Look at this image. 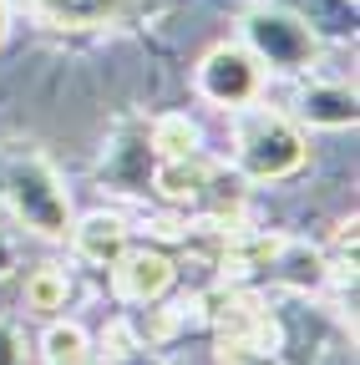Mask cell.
<instances>
[{
    "label": "cell",
    "mask_w": 360,
    "mask_h": 365,
    "mask_svg": "<svg viewBox=\"0 0 360 365\" xmlns=\"http://www.w3.org/2000/svg\"><path fill=\"white\" fill-rule=\"evenodd\" d=\"M0 198L11 218L31 228L36 239L61 244L71 234V193L61 188V173L51 168L46 153L36 148H6L0 153Z\"/></svg>",
    "instance_id": "cell-1"
},
{
    "label": "cell",
    "mask_w": 360,
    "mask_h": 365,
    "mask_svg": "<svg viewBox=\"0 0 360 365\" xmlns=\"http://www.w3.org/2000/svg\"><path fill=\"white\" fill-rule=\"evenodd\" d=\"M304 158H309V148H304V132L294 117L259 107V102L234 112V168L249 182H279V178L299 173Z\"/></svg>",
    "instance_id": "cell-2"
},
{
    "label": "cell",
    "mask_w": 360,
    "mask_h": 365,
    "mask_svg": "<svg viewBox=\"0 0 360 365\" xmlns=\"http://www.w3.org/2000/svg\"><path fill=\"white\" fill-rule=\"evenodd\" d=\"M244 51L264 66V71H279V76H299L314 66L320 56V36H314L289 6L279 0H264V6L244 11Z\"/></svg>",
    "instance_id": "cell-3"
},
{
    "label": "cell",
    "mask_w": 360,
    "mask_h": 365,
    "mask_svg": "<svg viewBox=\"0 0 360 365\" xmlns=\"http://www.w3.org/2000/svg\"><path fill=\"white\" fill-rule=\"evenodd\" d=\"M193 86H198L203 102H213L223 112H239V107L264 97V66L244 51L239 41H223V46H213V51L198 61Z\"/></svg>",
    "instance_id": "cell-4"
},
{
    "label": "cell",
    "mask_w": 360,
    "mask_h": 365,
    "mask_svg": "<svg viewBox=\"0 0 360 365\" xmlns=\"http://www.w3.org/2000/svg\"><path fill=\"white\" fill-rule=\"evenodd\" d=\"M153 173H158V153L148 143V122L143 117H122L107 153H102V163H97L102 188L127 193V198H148L153 193Z\"/></svg>",
    "instance_id": "cell-5"
},
{
    "label": "cell",
    "mask_w": 360,
    "mask_h": 365,
    "mask_svg": "<svg viewBox=\"0 0 360 365\" xmlns=\"http://www.w3.org/2000/svg\"><path fill=\"white\" fill-rule=\"evenodd\" d=\"M173 254L163 244H127L112 264V294L122 304H158L168 289H173Z\"/></svg>",
    "instance_id": "cell-6"
},
{
    "label": "cell",
    "mask_w": 360,
    "mask_h": 365,
    "mask_svg": "<svg viewBox=\"0 0 360 365\" xmlns=\"http://www.w3.org/2000/svg\"><path fill=\"white\" fill-rule=\"evenodd\" d=\"M330 279H335V259L325 249H314L304 239H279V249H274V259L264 264V279L259 284H274L284 294L309 299V294H320Z\"/></svg>",
    "instance_id": "cell-7"
},
{
    "label": "cell",
    "mask_w": 360,
    "mask_h": 365,
    "mask_svg": "<svg viewBox=\"0 0 360 365\" xmlns=\"http://www.w3.org/2000/svg\"><path fill=\"white\" fill-rule=\"evenodd\" d=\"M71 254L81 259V264H92V269H112L117 264V254L132 244V228H127V218L122 213H107V208H97V213H86V218H71Z\"/></svg>",
    "instance_id": "cell-8"
},
{
    "label": "cell",
    "mask_w": 360,
    "mask_h": 365,
    "mask_svg": "<svg viewBox=\"0 0 360 365\" xmlns=\"http://www.w3.org/2000/svg\"><path fill=\"white\" fill-rule=\"evenodd\" d=\"M294 112H299L304 127L345 132V127H355L360 102H355V86H345V81H309V86H299Z\"/></svg>",
    "instance_id": "cell-9"
},
{
    "label": "cell",
    "mask_w": 360,
    "mask_h": 365,
    "mask_svg": "<svg viewBox=\"0 0 360 365\" xmlns=\"http://www.w3.org/2000/svg\"><path fill=\"white\" fill-rule=\"evenodd\" d=\"M208 173H213V158H203V153H188V158H158L153 193H158L163 203H173V208H188V213H193L198 198H203Z\"/></svg>",
    "instance_id": "cell-10"
},
{
    "label": "cell",
    "mask_w": 360,
    "mask_h": 365,
    "mask_svg": "<svg viewBox=\"0 0 360 365\" xmlns=\"http://www.w3.org/2000/svg\"><path fill=\"white\" fill-rule=\"evenodd\" d=\"M127 0H36V16L56 31H92L122 16Z\"/></svg>",
    "instance_id": "cell-11"
},
{
    "label": "cell",
    "mask_w": 360,
    "mask_h": 365,
    "mask_svg": "<svg viewBox=\"0 0 360 365\" xmlns=\"http://www.w3.org/2000/svg\"><path fill=\"white\" fill-rule=\"evenodd\" d=\"M148 143L158 158H188V153H203V127L188 112H163L148 122Z\"/></svg>",
    "instance_id": "cell-12"
},
{
    "label": "cell",
    "mask_w": 360,
    "mask_h": 365,
    "mask_svg": "<svg viewBox=\"0 0 360 365\" xmlns=\"http://www.w3.org/2000/svg\"><path fill=\"white\" fill-rule=\"evenodd\" d=\"M86 360H97V350L76 319H51L41 330V365H86Z\"/></svg>",
    "instance_id": "cell-13"
},
{
    "label": "cell",
    "mask_w": 360,
    "mask_h": 365,
    "mask_svg": "<svg viewBox=\"0 0 360 365\" xmlns=\"http://www.w3.org/2000/svg\"><path fill=\"white\" fill-rule=\"evenodd\" d=\"M102 365H168V360L132 330L127 319H112L102 330Z\"/></svg>",
    "instance_id": "cell-14"
},
{
    "label": "cell",
    "mask_w": 360,
    "mask_h": 365,
    "mask_svg": "<svg viewBox=\"0 0 360 365\" xmlns=\"http://www.w3.org/2000/svg\"><path fill=\"white\" fill-rule=\"evenodd\" d=\"M66 299H71L66 269L36 264V269L26 274V309H31V314H56V309H66Z\"/></svg>",
    "instance_id": "cell-15"
},
{
    "label": "cell",
    "mask_w": 360,
    "mask_h": 365,
    "mask_svg": "<svg viewBox=\"0 0 360 365\" xmlns=\"http://www.w3.org/2000/svg\"><path fill=\"white\" fill-rule=\"evenodd\" d=\"M0 365H26V335L6 314H0Z\"/></svg>",
    "instance_id": "cell-16"
},
{
    "label": "cell",
    "mask_w": 360,
    "mask_h": 365,
    "mask_svg": "<svg viewBox=\"0 0 360 365\" xmlns=\"http://www.w3.org/2000/svg\"><path fill=\"white\" fill-rule=\"evenodd\" d=\"M16 264H21V249H16V239H11V228L0 223V279H6Z\"/></svg>",
    "instance_id": "cell-17"
},
{
    "label": "cell",
    "mask_w": 360,
    "mask_h": 365,
    "mask_svg": "<svg viewBox=\"0 0 360 365\" xmlns=\"http://www.w3.org/2000/svg\"><path fill=\"white\" fill-rule=\"evenodd\" d=\"M11 21H16V11H11V0H0V46H6V36H11Z\"/></svg>",
    "instance_id": "cell-18"
},
{
    "label": "cell",
    "mask_w": 360,
    "mask_h": 365,
    "mask_svg": "<svg viewBox=\"0 0 360 365\" xmlns=\"http://www.w3.org/2000/svg\"><path fill=\"white\" fill-rule=\"evenodd\" d=\"M86 365H102V360H86Z\"/></svg>",
    "instance_id": "cell-19"
}]
</instances>
